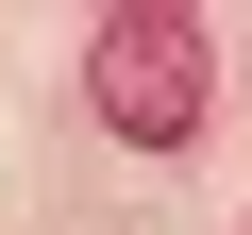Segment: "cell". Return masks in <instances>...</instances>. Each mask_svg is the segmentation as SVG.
<instances>
[{"label":"cell","instance_id":"6da1fadb","mask_svg":"<svg viewBox=\"0 0 252 235\" xmlns=\"http://www.w3.org/2000/svg\"><path fill=\"white\" fill-rule=\"evenodd\" d=\"M84 101H101L135 151H185V135H202V17H168V0H152V17H101Z\"/></svg>","mask_w":252,"mask_h":235}]
</instances>
